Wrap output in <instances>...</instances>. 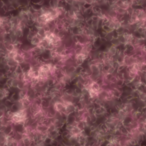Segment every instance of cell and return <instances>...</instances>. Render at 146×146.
I'll return each mask as SVG.
<instances>
[{
  "mask_svg": "<svg viewBox=\"0 0 146 146\" xmlns=\"http://www.w3.org/2000/svg\"><path fill=\"white\" fill-rule=\"evenodd\" d=\"M42 18L44 19L45 21H49V20H51V19H53V16L51 13H45V14L42 15Z\"/></svg>",
  "mask_w": 146,
  "mask_h": 146,
  "instance_id": "4",
  "label": "cell"
},
{
  "mask_svg": "<svg viewBox=\"0 0 146 146\" xmlns=\"http://www.w3.org/2000/svg\"><path fill=\"white\" fill-rule=\"evenodd\" d=\"M0 23H1V19H0Z\"/></svg>",
  "mask_w": 146,
  "mask_h": 146,
  "instance_id": "5",
  "label": "cell"
},
{
  "mask_svg": "<svg viewBox=\"0 0 146 146\" xmlns=\"http://www.w3.org/2000/svg\"><path fill=\"white\" fill-rule=\"evenodd\" d=\"M98 92H99V87H98L97 84H92L91 86V89H90V93L92 94V95H94V94H97Z\"/></svg>",
  "mask_w": 146,
  "mask_h": 146,
  "instance_id": "3",
  "label": "cell"
},
{
  "mask_svg": "<svg viewBox=\"0 0 146 146\" xmlns=\"http://www.w3.org/2000/svg\"><path fill=\"white\" fill-rule=\"evenodd\" d=\"M24 118H25V114H24V112H22V111L17 112V113H15L14 115H13V120H14L15 122L23 121Z\"/></svg>",
  "mask_w": 146,
  "mask_h": 146,
  "instance_id": "1",
  "label": "cell"
},
{
  "mask_svg": "<svg viewBox=\"0 0 146 146\" xmlns=\"http://www.w3.org/2000/svg\"><path fill=\"white\" fill-rule=\"evenodd\" d=\"M46 39H47V41H48L49 43H55L56 42V39H57V37L55 36L54 34H52V33H50V34H48L46 36Z\"/></svg>",
  "mask_w": 146,
  "mask_h": 146,
  "instance_id": "2",
  "label": "cell"
}]
</instances>
